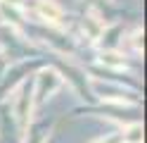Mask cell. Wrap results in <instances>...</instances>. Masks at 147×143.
Returning a JSON list of instances; mask_svg holds the SVG:
<instances>
[{"label":"cell","instance_id":"6da1fadb","mask_svg":"<svg viewBox=\"0 0 147 143\" xmlns=\"http://www.w3.org/2000/svg\"><path fill=\"white\" fill-rule=\"evenodd\" d=\"M40 12H43L45 19H50V22H57L59 14H62V10L55 5V3H45V0H43V3H40Z\"/></svg>","mask_w":147,"mask_h":143},{"label":"cell","instance_id":"7a4b0ae2","mask_svg":"<svg viewBox=\"0 0 147 143\" xmlns=\"http://www.w3.org/2000/svg\"><path fill=\"white\" fill-rule=\"evenodd\" d=\"M140 127H133L131 131H128V141H131V143H140Z\"/></svg>","mask_w":147,"mask_h":143}]
</instances>
